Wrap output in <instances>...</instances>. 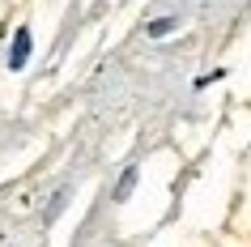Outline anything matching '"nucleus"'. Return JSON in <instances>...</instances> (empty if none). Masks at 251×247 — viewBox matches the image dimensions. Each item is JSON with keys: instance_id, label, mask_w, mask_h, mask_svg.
I'll list each match as a JSON object with an SVG mask.
<instances>
[{"instance_id": "f257e3e1", "label": "nucleus", "mask_w": 251, "mask_h": 247, "mask_svg": "<svg viewBox=\"0 0 251 247\" xmlns=\"http://www.w3.org/2000/svg\"><path fill=\"white\" fill-rule=\"evenodd\" d=\"M26 60H30V30H17L13 52H9V68H26Z\"/></svg>"}, {"instance_id": "f03ea898", "label": "nucleus", "mask_w": 251, "mask_h": 247, "mask_svg": "<svg viewBox=\"0 0 251 247\" xmlns=\"http://www.w3.org/2000/svg\"><path fill=\"white\" fill-rule=\"evenodd\" d=\"M171 26H175L171 17H162V22H149V26H145V34H153V39H162V34H166Z\"/></svg>"}, {"instance_id": "7ed1b4c3", "label": "nucleus", "mask_w": 251, "mask_h": 247, "mask_svg": "<svg viewBox=\"0 0 251 247\" xmlns=\"http://www.w3.org/2000/svg\"><path fill=\"white\" fill-rule=\"evenodd\" d=\"M132 179H136V170H128V175H124V183H119V192H115L119 200H124V196H128V188H132Z\"/></svg>"}]
</instances>
